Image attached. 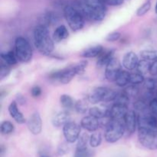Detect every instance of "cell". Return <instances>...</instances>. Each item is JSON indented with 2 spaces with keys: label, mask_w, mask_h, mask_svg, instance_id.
<instances>
[{
  "label": "cell",
  "mask_w": 157,
  "mask_h": 157,
  "mask_svg": "<svg viewBox=\"0 0 157 157\" xmlns=\"http://www.w3.org/2000/svg\"><path fill=\"white\" fill-rule=\"evenodd\" d=\"M105 5L110 6H118L124 3V0H101Z\"/></svg>",
  "instance_id": "43"
},
{
  "label": "cell",
  "mask_w": 157,
  "mask_h": 157,
  "mask_svg": "<svg viewBox=\"0 0 157 157\" xmlns=\"http://www.w3.org/2000/svg\"><path fill=\"white\" fill-rule=\"evenodd\" d=\"M128 112L127 106L120 104H113L110 107L109 114L113 120H124V117Z\"/></svg>",
  "instance_id": "17"
},
{
  "label": "cell",
  "mask_w": 157,
  "mask_h": 157,
  "mask_svg": "<svg viewBox=\"0 0 157 157\" xmlns=\"http://www.w3.org/2000/svg\"><path fill=\"white\" fill-rule=\"evenodd\" d=\"M144 87L149 91H153L156 87V81L154 78H149L146 79L144 82Z\"/></svg>",
  "instance_id": "39"
},
{
  "label": "cell",
  "mask_w": 157,
  "mask_h": 157,
  "mask_svg": "<svg viewBox=\"0 0 157 157\" xmlns=\"http://www.w3.org/2000/svg\"><path fill=\"white\" fill-rule=\"evenodd\" d=\"M156 96H157V93H156Z\"/></svg>",
  "instance_id": "49"
},
{
  "label": "cell",
  "mask_w": 157,
  "mask_h": 157,
  "mask_svg": "<svg viewBox=\"0 0 157 157\" xmlns=\"http://www.w3.org/2000/svg\"><path fill=\"white\" fill-rule=\"evenodd\" d=\"M63 133L66 141L69 144L78 141L81 136V127L77 123L69 121L63 127Z\"/></svg>",
  "instance_id": "8"
},
{
  "label": "cell",
  "mask_w": 157,
  "mask_h": 157,
  "mask_svg": "<svg viewBox=\"0 0 157 157\" xmlns=\"http://www.w3.org/2000/svg\"><path fill=\"white\" fill-rule=\"evenodd\" d=\"M87 64H88L87 61L84 60V61H81L76 64H72V65L67 66L63 69L55 71L50 73L49 79L58 81L63 84H68L76 75H81L84 73Z\"/></svg>",
  "instance_id": "2"
},
{
  "label": "cell",
  "mask_w": 157,
  "mask_h": 157,
  "mask_svg": "<svg viewBox=\"0 0 157 157\" xmlns=\"http://www.w3.org/2000/svg\"><path fill=\"white\" fill-rule=\"evenodd\" d=\"M71 116L68 110H63L61 111H58L52 117V123L54 127H64L66 124L70 121Z\"/></svg>",
  "instance_id": "14"
},
{
  "label": "cell",
  "mask_w": 157,
  "mask_h": 157,
  "mask_svg": "<svg viewBox=\"0 0 157 157\" xmlns=\"http://www.w3.org/2000/svg\"><path fill=\"white\" fill-rule=\"evenodd\" d=\"M138 130L157 133V120L150 112L143 113L138 116Z\"/></svg>",
  "instance_id": "7"
},
{
  "label": "cell",
  "mask_w": 157,
  "mask_h": 157,
  "mask_svg": "<svg viewBox=\"0 0 157 157\" xmlns=\"http://www.w3.org/2000/svg\"><path fill=\"white\" fill-rule=\"evenodd\" d=\"M145 78H144V75L142 74L136 72V73H132L130 74V84H134V85H138V84H141L144 82Z\"/></svg>",
  "instance_id": "34"
},
{
  "label": "cell",
  "mask_w": 157,
  "mask_h": 157,
  "mask_svg": "<svg viewBox=\"0 0 157 157\" xmlns=\"http://www.w3.org/2000/svg\"><path fill=\"white\" fill-rule=\"evenodd\" d=\"M74 157H93V153L89 149H87V147L83 149L76 148Z\"/></svg>",
  "instance_id": "38"
},
{
  "label": "cell",
  "mask_w": 157,
  "mask_h": 157,
  "mask_svg": "<svg viewBox=\"0 0 157 157\" xmlns=\"http://www.w3.org/2000/svg\"><path fill=\"white\" fill-rule=\"evenodd\" d=\"M121 64L119 60L116 58H113L109 64L106 66L105 77L109 81H116L118 75L121 71Z\"/></svg>",
  "instance_id": "10"
},
{
  "label": "cell",
  "mask_w": 157,
  "mask_h": 157,
  "mask_svg": "<svg viewBox=\"0 0 157 157\" xmlns=\"http://www.w3.org/2000/svg\"><path fill=\"white\" fill-rule=\"evenodd\" d=\"M126 131L125 125L122 120H113L105 127L104 138L110 144L117 142L122 138Z\"/></svg>",
  "instance_id": "5"
},
{
  "label": "cell",
  "mask_w": 157,
  "mask_h": 157,
  "mask_svg": "<svg viewBox=\"0 0 157 157\" xmlns=\"http://www.w3.org/2000/svg\"><path fill=\"white\" fill-rule=\"evenodd\" d=\"M15 52L18 61L29 62L32 58V48L30 43L24 37H18L15 41Z\"/></svg>",
  "instance_id": "6"
},
{
  "label": "cell",
  "mask_w": 157,
  "mask_h": 157,
  "mask_svg": "<svg viewBox=\"0 0 157 157\" xmlns=\"http://www.w3.org/2000/svg\"><path fill=\"white\" fill-rule=\"evenodd\" d=\"M1 133L3 135H9L12 133L14 131V125L12 123H11L9 121H3L1 124Z\"/></svg>",
  "instance_id": "33"
},
{
  "label": "cell",
  "mask_w": 157,
  "mask_h": 157,
  "mask_svg": "<svg viewBox=\"0 0 157 157\" xmlns=\"http://www.w3.org/2000/svg\"><path fill=\"white\" fill-rule=\"evenodd\" d=\"M104 51V48L101 44H95L84 49L81 54V56L84 58H98L100 54Z\"/></svg>",
  "instance_id": "20"
},
{
  "label": "cell",
  "mask_w": 157,
  "mask_h": 157,
  "mask_svg": "<svg viewBox=\"0 0 157 157\" xmlns=\"http://www.w3.org/2000/svg\"><path fill=\"white\" fill-rule=\"evenodd\" d=\"M107 87H94L90 90L87 96V101L93 104L104 102L107 92Z\"/></svg>",
  "instance_id": "13"
},
{
  "label": "cell",
  "mask_w": 157,
  "mask_h": 157,
  "mask_svg": "<svg viewBox=\"0 0 157 157\" xmlns=\"http://www.w3.org/2000/svg\"><path fill=\"white\" fill-rule=\"evenodd\" d=\"M43 20H44V23H42V25L48 26L50 24H55L58 21V17L54 12H48L44 14V17H43Z\"/></svg>",
  "instance_id": "28"
},
{
  "label": "cell",
  "mask_w": 157,
  "mask_h": 157,
  "mask_svg": "<svg viewBox=\"0 0 157 157\" xmlns=\"http://www.w3.org/2000/svg\"><path fill=\"white\" fill-rule=\"evenodd\" d=\"M2 62H4L5 64H8L9 66L15 65L18 62V58H17L15 52L13 51H9L7 52H2L1 54Z\"/></svg>",
  "instance_id": "22"
},
{
  "label": "cell",
  "mask_w": 157,
  "mask_h": 157,
  "mask_svg": "<svg viewBox=\"0 0 157 157\" xmlns=\"http://www.w3.org/2000/svg\"><path fill=\"white\" fill-rule=\"evenodd\" d=\"M31 94H32V96L33 98H38L41 94V88L38 85L34 86L31 89Z\"/></svg>",
  "instance_id": "44"
},
{
  "label": "cell",
  "mask_w": 157,
  "mask_h": 157,
  "mask_svg": "<svg viewBox=\"0 0 157 157\" xmlns=\"http://www.w3.org/2000/svg\"><path fill=\"white\" fill-rule=\"evenodd\" d=\"M149 111L157 120V98L149 103Z\"/></svg>",
  "instance_id": "40"
},
{
  "label": "cell",
  "mask_w": 157,
  "mask_h": 157,
  "mask_svg": "<svg viewBox=\"0 0 157 157\" xmlns=\"http://www.w3.org/2000/svg\"><path fill=\"white\" fill-rule=\"evenodd\" d=\"M8 110H9V113L10 116L15 120V122L19 124H25L26 122L25 118L23 116V113L19 110L18 105H17V103L15 101H12L9 104Z\"/></svg>",
  "instance_id": "18"
},
{
  "label": "cell",
  "mask_w": 157,
  "mask_h": 157,
  "mask_svg": "<svg viewBox=\"0 0 157 157\" xmlns=\"http://www.w3.org/2000/svg\"><path fill=\"white\" fill-rule=\"evenodd\" d=\"M114 50H104L98 57L97 65L99 67L107 66L110 61L114 58Z\"/></svg>",
  "instance_id": "19"
},
{
  "label": "cell",
  "mask_w": 157,
  "mask_h": 157,
  "mask_svg": "<svg viewBox=\"0 0 157 157\" xmlns=\"http://www.w3.org/2000/svg\"><path fill=\"white\" fill-rule=\"evenodd\" d=\"M113 102H114L115 104H123V105L127 106L128 105L129 102H130V98H129L128 95L123 90V91L121 92H117V97Z\"/></svg>",
  "instance_id": "30"
},
{
  "label": "cell",
  "mask_w": 157,
  "mask_h": 157,
  "mask_svg": "<svg viewBox=\"0 0 157 157\" xmlns=\"http://www.w3.org/2000/svg\"><path fill=\"white\" fill-rule=\"evenodd\" d=\"M124 91L128 95L129 98H134V97L137 96L138 93H139V88L137 87V85H134V84H130L128 87H126L124 90Z\"/></svg>",
  "instance_id": "37"
},
{
  "label": "cell",
  "mask_w": 157,
  "mask_h": 157,
  "mask_svg": "<svg viewBox=\"0 0 157 157\" xmlns=\"http://www.w3.org/2000/svg\"><path fill=\"white\" fill-rule=\"evenodd\" d=\"M69 35L68 30L64 25H61L56 28L53 33V40L56 42H60L63 40L67 38Z\"/></svg>",
  "instance_id": "21"
},
{
  "label": "cell",
  "mask_w": 157,
  "mask_h": 157,
  "mask_svg": "<svg viewBox=\"0 0 157 157\" xmlns=\"http://www.w3.org/2000/svg\"><path fill=\"white\" fill-rule=\"evenodd\" d=\"M10 74V67L9 65L5 64L4 62H2L1 64V70H0V78L1 79L7 78L9 75Z\"/></svg>",
  "instance_id": "41"
},
{
  "label": "cell",
  "mask_w": 157,
  "mask_h": 157,
  "mask_svg": "<svg viewBox=\"0 0 157 157\" xmlns=\"http://www.w3.org/2000/svg\"><path fill=\"white\" fill-rule=\"evenodd\" d=\"M134 109L137 111L142 112V113H145L149 109V104L147 103V101L145 98H142V99H139L134 103Z\"/></svg>",
  "instance_id": "31"
},
{
  "label": "cell",
  "mask_w": 157,
  "mask_h": 157,
  "mask_svg": "<svg viewBox=\"0 0 157 157\" xmlns=\"http://www.w3.org/2000/svg\"><path fill=\"white\" fill-rule=\"evenodd\" d=\"M28 129L34 135H38L42 130V121L40 113L35 111L26 121Z\"/></svg>",
  "instance_id": "11"
},
{
  "label": "cell",
  "mask_w": 157,
  "mask_h": 157,
  "mask_svg": "<svg viewBox=\"0 0 157 157\" xmlns=\"http://www.w3.org/2000/svg\"><path fill=\"white\" fill-rule=\"evenodd\" d=\"M121 34L118 32H113L111 33L108 34L106 37V41H109V42H113V41H117L121 38Z\"/></svg>",
  "instance_id": "42"
},
{
  "label": "cell",
  "mask_w": 157,
  "mask_h": 157,
  "mask_svg": "<svg viewBox=\"0 0 157 157\" xmlns=\"http://www.w3.org/2000/svg\"><path fill=\"white\" fill-rule=\"evenodd\" d=\"M89 139H90V136L87 135V133H82L78 140L77 149L87 148V145L89 143Z\"/></svg>",
  "instance_id": "35"
},
{
  "label": "cell",
  "mask_w": 157,
  "mask_h": 157,
  "mask_svg": "<svg viewBox=\"0 0 157 157\" xmlns=\"http://www.w3.org/2000/svg\"><path fill=\"white\" fill-rule=\"evenodd\" d=\"M100 126L99 120L90 114L83 117L81 121V127L89 132H95Z\"/></svg>",
  "instance_id": "15"
},
{
  "label": "cell",
  "mask_w": 157,
  "mask_h": 157,
  "mask_svg": "<svg viewBox=\"0 0 157 157\" xmlns=\"http://www.w3.org/2000/svg\"><path fill=\"white\" fill-rule=\"evenodd\" d=\"M38 157H51L49 155H48L47 153H44V152H41V153H39V154H38Z\"/></svg>",
  "instance_id": "47"
},
{
  "label": "cell",
  "mask_w": 157,
  "mask_h": 157,
  "mask_svg": "<svg viewBox=\"0 0 157 157\" xmlns=\"http://www.w3.org/2000/svg\"><path fill=\"white\" fill-rule=\"evenodd\" d=\"M150 9H151V2L150 0H148L144 2L142 6H140L139 9L136 11V15L137 16H143V15H146L150 10Z\"/></svg>",
  "instance_id": "36"
},
{
  "label": "cell",
  "mask_w": 157,
  "mask_h": 157,
  "mask_svg": "<svg viewBox=\"0 0 157 157\" xmlns=\"http://www.w3.org/2000/svg\"><path fill=\"white\" fill-rule=\"evenodd\" d=\"M155 12H156V13L157 14V2L156 4V7H155Z\"/></svg>",
  "instance_id": "48"
},
{
  "label": "cell",
  "mask_w": 157,
  "mask_h": 157,
  "mask_svg": "<svg viewBox=\"0 0 157 157\" xmlns=\"http://www.w3.org/2000/svg\"><path fill=\"white\" fill-rule=\"evenodd\" d=\"M60 104L61 107L66 110L70 111L73 108H75V103L74 102V100L70 95L62 94L60 97Z\"/></svg>",
  "instance_id": "24"
},
{
  "label": "cell",
  "mask_w": 157,
  "mask_h": 157,
  "mask_svg": "<svg viewBox=\"0 0 157 157\" xmlns=\"http://www.w3.org/2000/svg\"><path fill=\"white\" fill-rule=\"evenodd\" d=\"M34 42L38 52L44 55H49L54 51V40L50 37L48 26L39 25L34 31Z\"/></svg>",
  "instance_id": "3"
},
{
  "label": "cell",
  "mask_w": 157,
  "mask_h": 157,
  "mask_svg": "<svg viewBox=\"0 0 157 157\" xmlns=\"http://www.w3.org/2000/svg\"><path fill=\"white\" fill-rule=\"evenodd\" d=\"M139 61L136 53H134L133 52H129L124 55V58H123L122 64L125 69L128 71H132L136 68Z\"/></svg>",
  "instance_id": "16"
},
{
  "label": "cell",
  "mask_w": 157,
  "mask_h": 157,
  "mask_svg": "<svg viewBox=\"0 0 157 157\" xmlns=\"http://www.w3.org/2000/svg\"><path fill=\"white\" fill-rule=\"evenodd\" d=\"M138 139L145 148L150 150H157V133L138 130Z\"/></svg>",
  "instance_id": "9"
},
{
  "label": "cell",
  "mask_w": 157,
  "mask_h": 157,
  "mask_svg": "<svg viewBox=\"0 0 157 157\" xmlns=\"http://www.w3.org/2000/svg\"><path fill=\"white\" fill-rule=\"evenodd\" d=\"M140 57L142 59L149 61H154L157 60V50H143L140 52Z\"/></svg>",
  "instance_id": "27"
},
{
  "label": "cell",
  "mask_w": 157,
  "mask_h": 157,
  "mask_svg": "<svg viewBox=\"0 0 157 157\" xmlns=\"http://www.w3.org/2000/svg\"><path fill=\"white\" fill-rule=\"evenodd\" d=\"M102 143V136L100 133H94L89 139V144L93 148L98 147Z\"/></svg>",
  "instance_id": "29"
},
{
  "label": "cell",
  "mask_w": 157,
  "mask_h": 157,
  "mask_svg": "<svg viewBox=\"0 0 157 157\" xmlns=\"http://www.w3.org/2000/svg\"><path fill=\"white\" fill-rule=\"evenodd\" d=\"M77 2L87 19L101 21L105 18L107 8L101 0H80L77 1Z\"/></svg>",
  "instance_id": "1"
},
{
  "label": "cell",
  "mask_w": 157,
  "mask_h": 157,
  "mask_svg": "<svg viewBox=\"0 0 157 157\" xmlns=\"http://www.w3.org/2000/svg\"><path fill=\"white\" fill-rule=\"evenodd\" d=\"M64 16L69 27L75 32L81 30L84 26L86 18L77 2L64 7Z\"/></svg>",
  "instance_id": "4"
},
{
  "label": "cell",
  "mask_w": 157,
  "mask_h": 157,
  "mask_svg": "<svg viewBox=\"0 0 157 157\" xmlns=\"http://www.w3.org/2000/svg\"><path fill=\"white\" fill-rule=\"evenodd\" d=\"M130 74L127 71H121L118 75L116 81H114L118 87H125L128 84H130Z\"/></svg>",
  "instance_id": "25"
},
{
  "label": "cell",
  "mask_w": 157,
  "mask_h": 157,
  "mask_svg": "<svg viewBox=\"0 0 157 157\" xmlns=\"http://www.w3.org/2000/svg\"><path fill=\"white\" fill-rule=\"evenodd\" d=\"M150 74L152 76L157 77V60L154 61H152L151 67H150Z\"/></svg>",
  "instance_id": "45"
},
{
  "label": "cell",
  "mask_w": 157,
  "mask_h": 157,
  "mask_svg": "<svg viewBox=\"0 0 157 157\" xmlns=\"http://www.w3.org/2000/svg\"><path fill=\"white\" fill-rule=\"evenodd\" d=\"M109 111L110 109L108 110L104 107H93L89 109V114L100 120L108 115Z\"/></svg>",
  "instance_id": "23"
},
{
  "label": "cell",
  "mask_w": 157,
  "mask_h": 157,
  "mask_svg": "<svg viewBox=\"0 0 157 157\" xmlns=\"http://www.w3.org/2000/svg\"><path fill=\"white\" fill-rule=\"evenodd\" d=\"M75 109L78 113L84 114L88 110V104L84 100H79L75 103Z\"/></svg>",
  "instance_id": "32"
},
{
  "label": "cell",
  "mask_w": 157,
  "mask_h": 157,
  "mask_svg": "<svg viewBox=\"0 0 157 157\" xmlns=\"http://www.w3.org/2000/svg\"><path fill=\"white\" fill-rule=\"evenodd\" d=\"M151 61H149L147 60L142 59L141 61H139L138 65L136 67V70L137 72L142 74V75H146L147 73H150V67H151Z\"/></svg>",
  "instance_id": "26"
},
{
  "label": "cell",
  "mask_w": 157,
  "mask_h": 157,
  "mask_svg": "<svg viewBox=\"0 0 157 157\" xmlns=\"http://www.w3.org/2000/svg\"><path fill=\"white\" fill-rule=\"evenodd\" d=\"M123 121L125 125L126 131L130 134L134 133L138 127V117L136 112L134 110H128Z\"/></svg>",
  "instance_id": "12"
},
{
  "label": "cell",
  "mask_w": 157,
  "mask_h": 157,
  "mask_svg": "<svg viewBox=\"0 0 157 157\" xmlns=\"http://www.w3.org/2000/svg\"><path fill=\"white\" fill-rule=\"evenodd\" d=\"M67 151H68V149L67 148L66 145L63 144V145L60 146L59 148H58V154L59 155V156H63V155H64L67 153Z\"/></svg>",
  "instance_id": "46"
}]
</instances>
